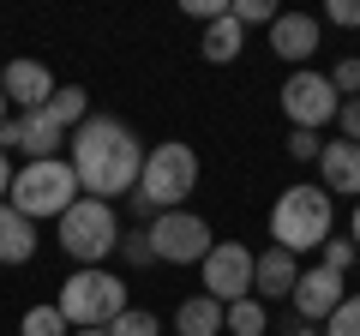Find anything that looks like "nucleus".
<instances>
[{
    "instance_id": "29",
    "label": "nucleus",
    "mask_w": 360,
    "mask_h": 336,
    "mask_svg": "<svg viewBox=\"0 0 360 336\" xmlns=\"http://www.w3.org/2000/svg\"><path fill=\"white\" fill-rule=\"evenodd\" d=\"M336 127H342L348 144H360V96H348V103L336 108Z\"/></svg>"
},
{
    "instance_id": "20",
    "label": "nucleus",
    "mask_w": 360,
    "mask_h": 336,
    "mask_svg": "<svg viewBox=\"0 0 360 336\" xmlns=\"http://www.w3.org/2000/svg\"><path fill=\"white\" fill-rule=\"evenodd\" d=\"M222 330L229 336H264L270 330V312H264V300H234V306H222Z\"/></svg>"
},
{
    "instance_id": "6",
    "label": "nucleus",
    "mask_w": 360,
    "mask_h": 336,
    "mask_svg": "<svg viewBox=\"0 0 360 336\" xmlns=\"http://www.w3.org/2000/svg\"><path fill=\"white\" fill-rule=\"evenodd\" d=\"M60 246L78 259V271L103 264L108 252L120 246V217H115V205H103V198H78V205H66V210H60Z\"/></svg>"
},
{
    "instance_id": "19",
    "label": "nucleus",
    "mask_w": 360,
    "mask_h": 336,
    "mask_svg": "<svg viewBox=\"0 0 360 336\" xmlns=\"http://www.w3.org/2000/svg\"><path fill=\"white\" fill-rule=\"evenodd\" d=\"M42 115H49L60 132H72V127H84V115H90V96L78 91V84H60V91H54L49 103H42Z\"/></svg>"
},
{
    "instance_id": "34",
    "label": "nucleus",
    "mask_w": 360,
    "mask_h": 336,
    "mask_svg": "<svg viewBox=\"0 0 360 336\" xmlns=\"http://www.w3.org/2000/svg\"><path fill=\"white\" fill-rule=\"evenodd\" d=\"M72 336H108V330H72Z\"/></svg>"
},
{
    "instance_id": "33",
    "label": "nucleus",
    "mask_w": 360,
    "mask_h": 336,
    "mask_svg": "<svg viewBox=\"0 0 360 336\" xmlns=\"http://www.w3.org/2000/svg\"><path fill=\"white\" fill-rule=\"evenodd\" d=\"M354 252H360V205H354Z\"/></svg>"
},
{
    "instance_id": "9",
    "label": "nucleus",
    "mask_w": 360,
    "mask_h": 336,
    "mask_svg": "<svg viewBox=\"0 0 360 336\" xmlns=\"http://www.w3.org/2000/svg\"><path fill=\"white\" fill-rule=\"evenodd\" d=\"M205 295L217 306H234V300L252 295V246L240 240H217L205 252Z\"/></svg>"
},
{
    "instance_id": "16",
    "label": "nucleus",
    "mask_w": 360,
    "mask_h": 336,
    "mask_svg": "<svg viewBox=\"0 0 360 336\" xmlns=\"http://www.w3.org/2000/svg\"><path fill=\"white\" fill-rule=\"evenodd\" d=\"M37 259V222L0 205V264H30Z\"/></svg>"
},
{
    "instance_id": "35",
    "label": "nucleus",
    "mask_w": 360,
    "mask_h": 336,
    "mask_svg": "<svg viewBox=\"0 0 360 336\" xmlns=\"http://www.w3.org/2000/svg\"><path fill=\"white\" fill-rule=\"evenodd\" d=\"M0 120H6V96H0Z\"/></svg>"
},
{
    "instance_id": "15",
    "label": "nucleus",
    "mask_w": 360,
    "mask_h": 336,
    "mask_svg": "<svg viewBox=\"0 0 360 336\" xmlns=\"http://www.w3.org/2000/svg\"><path fill=\"white\" fill-rule=\"evenodd\" d=\"M295 252H283V246H270V252H258L252 259V300H288L295 295Z\"/></svg>"
},
{
    "instance_id": "31",
    "label": "nucleus",
    "mask_w": 360,
    "mask_h": 336,
    "mask_svg": "<svg viewBox=\"0 0 360 336\" xmlns=\"http://www.w3.org/2000/svg\"><path fill=\"white\" fill-rule=\"evenodd\" d=\"M186 13H193V18H205V25H217V18L229 13V0H186Z\"/></svg>"
},
{
    "instance_id": "13",
    "label": "nucleus",
    "mask_w": 360,
    "mask_h": 336,
    "mask_svg": "<svg viewBox=\"0 0 360 336\" xmlns=\"http://www.w3.org/2000/svg\"><path fill=\"white\" fill-rule=\"evenodd\" d=\"M270 54H283V60L300 72V66L319 54V18L312 13H276L270 18Z\"/></svg>"
},
{
    "instance_id": "1",
    "label": "nucleus",
    "mask_w": 360,
    "mask_h": 336,
    "mask_svg": "<svg viewBox=\"0 0 360 336\" xmlns=\"http://www.w3.org/2000/svg\"><path fill=\"white\" fill-rule=\"evenodd\" d=\"M66 162L78 174V193L84 198H103L115 205L120 193L139 186V168H144V144L127 120L115 115H84V127H72V144H66Z\"/></svg>"
},
{
    "instance_id": "5",
    "label": "nucleus",
    "mask_w": 360,
    "mask_h": 336,
    "mask_svg": "<svg viewBox=\"0 0 360 336\" xmlns=\"http://www.w3.org/2000/svg\"><path fill=\"white\" fill-rule=\"evenodd\" d=\"M78 174H72V162H66V156H49V162H25L13 174V198H6V205L18 210V217H54L60 222V210L66 205H78Z\"/></svg>"
},
{
    "instance_id": "25",
    "label": "nucleus",
    "mask_w": 360,
    "mask_h": 336,
    "mask_svg": "<svg viewBox=\"0 0 360 336\" xmlns=\"http://www.w3.org/2000/svg\"><path fill=\"white\" fill-rule=\"evenodd\" d=\"M324 78H330L336 96H360V60H354V54H342V60H336V72H324Z\"/></svg>"
},
{
    "instance_id": "8",
    "label": "nucleus",
    "mask_w": 360,
    "mask_h": 336,
    "mask_svg": "<svg viewBox=\"0 0 360 336\" xmlns=\"http://www.w3.org/2000/svg\"><path fill=\"white\" fill-rule=\"evenodd\" d=\"M336 108H342V96L330 91V78H324V72H312V66L288 72V84H283V115L295 120L300 132L330 127V120H336Z\"/></svg>"
},
{
    "instance_id": "22",
    "label": "nucleus",
    "mask_w": 360,
    "mask_h": 336,
    "mask_svg": "<svg viewBox=\"0 0 360 336\" xmlns=\"http://www.w3.org/2000/svg\"><path fill=\"white\" fill-rule=\"evenodd\" d=\"M108 336H162V324H156V312H139V306H127L115 324H108Z\"/></svg>"
},
{
    "instance_id": "30",
    "label": "nucleus",
    "mask_w": 360,
    "mask_h": 336,
    "mask_svg": "<svg viewBox=\"0 0 360 336\" xmlns=\"http://www.w3.org/2000/svg\"><path fill=\"white\" fill-rule=\"evenodd\" d=\"M324 18H330V25H342V30H354V25H360V0H330V6H324Z\"/></svg>"
},
{
    "instance_id": "4",
    "label": "nucleus",
    "mask_w": 360,
    "mask_h": 336,
    "mask_svg": "<svg viewBox=\"0 0 360 336\" xmlns=\"http://www.w3.org/2000/svg\"><path fill=\"white\" fill-rule=\"evenodd\" d=\"M54 306H60L66 330H108L127 312V283L115 271H103V264H90V271H72L60 283V300Z\"/></svg>"
},
{
    "instance_id": "32",
    "label": "nucleus",
    "mask_w": 360,
    "mask_h": 336,
    "mask_svg": "<svg viewBox=\"0 0 360 336\" xmlns=\"http://www.w3.org/2000/svg\"><path fill=\"white\" fill-rule=\"evenodd\" d=\"M6 193H13V156L0 150V205H6Z\"/></svg>"
},
{
    "instance_id": "27",
    "label": "nucleus",
    "mask_w": 360,
    "mask_h": 336,
    "mask_svg": "<svg viewBox=\"0 0 360 336\" xmlns=\"http://www.w3.org/2000/svg\"><path fill=\"white\" fill-rule=\"evenodd\" d=\"M319 150H324V138L319 132H288V156H295V162H319Z\"/></svg>"
},
{
    "instance_id": "23",
    "label": "nucleus",
    "mask_w": 360,
    "mask_h": 336,
    "mask_svg": "<svg viewBox=\"0 0 360 336\" xmlns=\"http://www.w3.org/2000/svg\"><path fill=\"white\" fill-rule=\"evenodd\" d=\"M319 336H360V295H348L342 306L324 318V330H319Z\"/></svg>"
},
{
    "instance_id": "24",
    "label": "nucleus",
    "mask_w": 360,
    "mask_h": 336,
    "mask_svg": "<svg viewBox=\"0 0 360 336\" xmlns=\"http://www.w3.org/2000/svg\"><path fill=\"white\" fill-rule=\"evenodd\" d=\"M229 18H234L240 30H252V25H270L276 6H270V0H229Z\"/></svg>"
},
{
    "instance_id": "12",
    "label": "nucleus",
    "mask_w": 360,
    "mask_h": 336,
    "mask_svg": "<svg viewBox=\"0 0 360 336\" xmlns=\"http://www.w3.org/2000/svg\"><path fill=\"white\" fill-rule=\"evenodd\" d=\"M0 96L13 103V115H30V108H42L54 96V72L42 60H6V72H0Z\"/></svg>"
},
{
    "instance_id": "2",
    "label": "nucleus",
    "mask_w": 360,
    "mask_h": 336,
    "mask_svg": "<svg viewBox=\"0 0 360 336\" xmlns=\"http://www.w3.org/2000/svg\"><path fill=\"white\" fill-rule=\"evenodd\" d=\"M330 228H336V198L324 186L300 181L288 193H276V205H270V240L283 252H319L330 240Z\"/></svg>"
},
{
    "instance_id": "10",
    "label": "nucleus",
    "mask_w": 360,
    "mask_h": 336,
    "mask_svg": "<svg viewBox=\"0 0 360 336\" xmlns=\"http://www.w3.org/2000/svg\"><path fill=\"white\" fill-rule=\"evenodd\" d=\"M66 132L54 127L42 108H30V115H6L0 120V150H18L25 162H49V156H60Z\"/></svg>"
},
{
    "instance_id": "18",
    "label": "nucleus",
    "mask_w": 360,
    "mask_h": 336,
    "mask_svg": "<svg viewBox=\"0 0 360 336\" xmlns=\"http://www.w3.org/2000/svg\"><path fill=\"white\" fill-rule=\"evenodd\" d=\"M240 49H246V30L234 25L229 13H222L217 25H205V60H210V66H229Z\"/></svg>"
},
{
    "instance_id": "7",
    "label": "nucleus",
    "mask_w": 360,
    "mask_h": 336,
    "mask_svg": "<svg viewBox=\"0 0 360 336\" xmlns=\"http://www.w3.org/2000/svg\"><path fill=\"white\" fill-rule=\"evenodd\" d=\"M144 240H150V252L162 264H205V252L217 240H210V222L193 217V210H156V222L144 228Z\"/></svg>"
},
{
    "instance_id": "21",
    "label": "nucleus",
    "mask_w": 360,
    "mask_h": 336,
    "mask_svg": "<svg viewBox=\"0 0 360 336\" xmlns=\"http://www.w3.org/2000/svg\"><path fill=\"white\" fill-rule=\"evenodd\" d=\"M18 336H72V330H66L60 306H30L25 324H18Z\"/></svg>"
},
{
    "instance_id": "28",
    "label": "nucleus",
    "mask_w": 360,
    "mask_h": 336,
    "mask_svg": "<svg viewBox=\"0 0 360 336\" xmlns=\"http://www.w3.org/2000/svg\"><path fill=\"white\" fill-rule=\"evenodd\" d=\"M115 252H120L127 264H156V252H150V240H144V234H120Z\"/></svg>"
},
{
    "instance_id": "17",
    "label": "nucleus",
    "mask_w": 360,
    "mask_h": 336,
    "mask_svg": "<svg viewBox=\"0 0 360 336\" xmlns=\"http://www.w3.org/2000/svg\"><path fill=\"white\" fill-rule=\"evenodd\" d=\"M174 336H222V306H217L210 295L180 300V312H174Z\"/></svg>"
},
{
    "instance_id": "14",
    "label": "nucleus",
    "mask_w": 360,
    "mask_h": 336,
    "mask_svg": "<svg viewBox=\"0 0 360 336\" xmlns=\"http://www.w3.org/2000/svg\"><path fill=\"white\" fill-rule=\"evenodd\" d=\"M319 186L324 193H348L360 205V144H348V138H336V144H324L319 150Z\"/></svg>"
},
{
    "instance_id": "3",
    "label": "nucleus",
    "mask_w": 360,
    "mask_h": 336,
    "mask_svg": "<svg viewBox=\"0 0 360 336\" xmlns=\"http://www.w3.org/2000/svg\"><path fill=\"white\" fill-rule=\"evenodd\" d=\"M198 186V156L193 144H156V150H144V168H139V186H132V210H180V198Z\"/></svg>"
},
{
    "instance_id": "11",
    "label": "nucleus",
    "mask_w": 360,
    "mask_h": 336,
    "mask_svg": "<svg viewBox=\"0 0 360 336\" xmlns=\"http://www.w3.org/2000/svg\"><path fill=\"white\" fill-rule=\"evenodd\" d=\"M295 318L300 324H324L336 306L348 300V276H336V271H324V264H312V271H300L295 276Z\"/></svg>"
},
{
    "instance_id": "26",
    "label": "nucleus",
    "mask_w": 360,
    "mask_h": 336,
    "mask_svg": "<svg viewBox=\"0 0 360 336\" xmlns=\"http://www.w3.org/2000/svg\"><path fill=\"white\" fill-rule=\"evenodd\" d=\"M319 252H324L319 264H324V271H336V276H348V264L360 259V252H354V240H324Z\"/></svg>"
}]
</instances>
